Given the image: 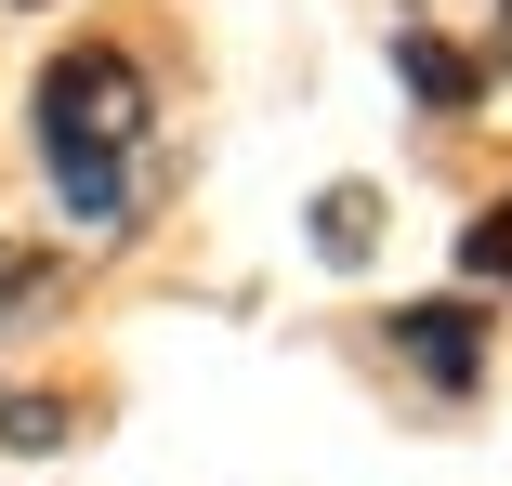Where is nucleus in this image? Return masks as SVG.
Returning <instances> with one entry per match:
<instances>
[{
	"mask_svg": "<svg viewBox=\"0 0 512 486\" xmlns=\"http://www.w3.org/2000/svg\"><path fill=\"white\" fill-rule=\"evenodd\" d=\"M460 263H473V276H499V289H512V198H499V211H486V224H473V237H460Z\"/></svg>",
	"mask_w": 512,
	"mask_h": 486,
	"instance_id": "nucleus-6",
	"label": "nucleus"
},
{
	"mask_svg": "<svg viewBox=\"0 0 512 486\" xmlns=\"http://www.w3.org/2000/svg\"><path fill=\"white\" fill-rule=\"evenodd\" d=\"M499 66H512V0H499Z\"/></svg>",
	"mask_w": 512,
	"mask_h": 486,
	"instance_id": "nucleus-8",
	"label": "nucleus"
},
{
	"mask_svg": "<svg viewBox=\"0 0 512 486\" xmlns=\"http://www.w3.org/2000/svg\"><path fill=\"white\" fill-rule=\"evenodd\" d=\"M381 250V184H329V198H316V263H368Z\"/></svg>",
	"mask_w": 512,
	"mask_h": 486,
	"instance_id": "nucleus-4",
	"label": "nucleus"
},
{
	"mask_svg": "<svg viewBox=\"0 0 512 486\" xmlns=\"http://www.w3.org/2000/svg\"><path fill=\"white\" fill-rule=\"evenodd\" d=\"M0 447H27V460L66 447V408H53V395H0Z\"/></svg>",
	"mask_w": 512,
	"mask_h": 486,
	"instance_id": "nucleus-5",
	"label": "nucleus"
},
{
	"mask_svg": "<svg viewBox=\"0 0 512 486\" xmlns=\"http://www.w3.org/2000/svg\"><path fill=\"white\" fill-rule=\"evenodd\" d=\"M40 289H53V250H0V316H27Z\"/></svg>",
	"mask_w": 512,
	"mask_h": 486,
	"instance_id": "nucleus-7",
	"label": "nucleus"
},
{
	"mask_svg": "<svg viewBox=\"0 0 512 486\" xmlns=\"http://www.w3.org/2000/svg\"><path fill=\"white\" fill-rule=\"evenodd\" d=\"M381 342H394L407 368H421L434 395H473V368H486V355H473V342H486V329H473V303H407Z\"/></svg>",
	"mask_w": 512,
	"mask_h": 486,
	"instance_id": "nucleus-2",
	"label": "nucleus"
},
{
	"mask_svg": "<svg viewBox=\"0 0 512 486\" xmlns=\"http://www.w3.org/2000/svg\"><path fill=\"white\" fill-rule=\"evenodd\" d=\"M394 79L421 92V106H473V92H486V66H473V53H447L434 27H394Z\"/></svg>",
	"mask_w": 512,
	"mask_h": 486,
	"instance_id": "nucleus-3",
	"label": "nucleus"
},
{
	"mask_svg": "<svg viewBox=\"0 0 512 486\" xmlns=\"http://www.w3.org/2000/svg\"><path fill=\"white\" fill-rule=\"evenodd\" d=\"M145 132H158V106H145V79H132V53H53L40 66V171H53V198L106 237L119 211H132V158H145Z\"/></svg>",
	"mask_w": 512,
	"mask_h": 486,
	"instance_id": "nucleus-1",
	"label": "nucleus"
}]
</instances>
